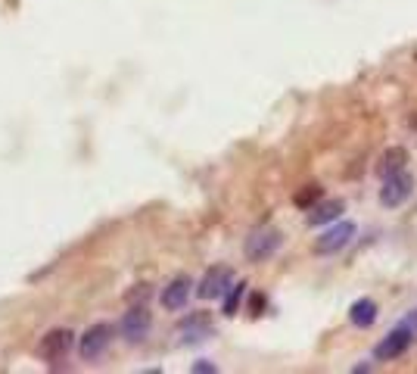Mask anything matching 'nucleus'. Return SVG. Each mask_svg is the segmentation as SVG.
<instances>
[{
	"label": "nucleus",
	"mask_w": 417,
	"mask_h": 374,
	"mask_svg": "<svg viewBox=\"0 0 417 374\" xmlns=\"http://www.w3.org/2000/svg\"><path fill=\"white\" fill-rule=\"evenodd\" d=\"M280 243H284V237H280L277 228L262 225V228H252L249 231V237H246V243H243V253L249 262H268L280 250Z\"/></svg>",
	"instance_id": "1"
},
{
	"label": "nucleus",
	"mask_w": 417,
	"mask_h": 374,
	"mask_svg": "<svg viewBox=\"0 0 417 374\" xmlns=\"http://www.w3.org/2000/svg\"><path fill=\"white\" fill-rule=\"evenodd\" d=\"M414 340H417V328L414 325H398L396 330H389V334L380 340L374 355H377L380 362H393V359H398V355H405L408 350H411Z\"/></svg>",
	"instance_id": "2"
},
{
	"label": "nucleus",
	"mask_w": 417,
	"mask_h": 374,
	"mask_svg": "<svg viewBox=\"0 0 417 374\" xmlns=\"http://www.w3.org/2000/svg\"><path fill=\"white\" fill-rule=\"evenodd\" d=\"M414 175L411 172H393V175H386L383 178V187H380V203L383 206H389V209H396V206H402V203H408V197L414 193Z\"/></svg>",
	"instance_id": "3"
},
{
	"label": "nucleus",
	"mask_w": 417,
	"mask_h": 374,
	"mask_svg": "<svg viewBox=\"0 0 417 374\" xmlns=\"http://www.w3.org/2000/svg\"><path fill=\"white\" fill-rule=\"evenodd\" d=\"M355 234H359V228H355V222H336L330 225L324 234L314 241V253H321V256H334V253L346 250L349 243L355 241Z\"/></svg>",
	"instance_id": "4"
},
{
	"label": "nucleus",
	"mask_w": 417,
	"mask_h": 374,
	"mask_svg": "<svg viewBox=\"0 0 417 374\" xmlns=\"http://www.w3.org/2000/svg\"><path fill=\"white\" fill-rule=\"evenodd\" d=\"M113 334H115V328L106 325V321H97V325H91V328L81 334V340H78L81 359H88V362L100 359V355H103V350L109 346V340H113Z\"/></svg>",
	"instance_id": "5"
},
{
	"label": "nucleus",
	"mask_w": 417,
	"mask_h": 374,
	"mask_svg": "<svg viewBox=\"0 0 417 374\" xmlns=\"http://www.w3.org/2000/svg\"><path fill=\"white\" fill-rule=\"evenodd\" d=\"M234 287V271L227 266H215L202 275L200 287H197V296L200 300H225V293Z\"/></svg>",
	"instance_id": "6"
},
{
	"label": "nucleus",
	"mask_w": 417,
	"mask_h": 374,
	"mask_svg": "<svg viewBox=\"0 0 417 374\" xmlns=\"http://www.w3.org/2000/svg\"><path fill=\"white\" fill-rule=\"evenodd\" d=\"M150 328H153V318L143 305H134L128 309L122 321H118V334L125 337V343H143L150 337Z\"/></svg>",
	"instance_id": "7"
},
{
	"label": "nucleus",
	"mask_w": 417,
	"mask_h": 374,
	"mask_svg": "<svg viewBox=\"0 0 417 374\" xmlns=\"http://www.w3.org/2000/svg\"><path fill=\"white\" fill-rule=\"evenodd\" d=\"M72 330L69 328H53V330H47L44 337H41V343H38V355L44 362H59L66 353L72 350Z\"/></svg>",
	"instance_id": "8"
},
{
	"label": "nucleus",
	"mask_w": 417,
	"mask_h": 374,
	"mask_svg": "<svg viewBox=\"0 0 417 374\" xmlns=\"http://www.w3.org/2000/svg\"><path fill=\"white\" fill-rule=\"evenodd\" d=\"M190 293H193V280L181 275V278H172L163 287L159 303H163V309H168V312H181L187 305V300H190Z\"/></svg>",
	"instance_id": "9"
},
{
	"label": "nucleus",
	"mask_w": 417,
	"mask_h": 374,
	"mask_svg": "<svg viewBox=\"0 0 417 374\" xmlns=\"http://www.w3.org/2000/svg\"><path fill=\"white\" fill-rule=\"evenodd\" d=\"M206 337H212V321L206 315H190L177 325V340L184 346H193V343H202Z\"/></svg>",
	"instance_id": "10"
},
{
	"label": "nucleus",
	"mask_w": 417,
	"mask_h": 374,
	"mask_svg": "<svg viewBox=\"0 0 417 374\" xmlns=\"http://www.w3.org/2000/svg\"><path fill=\"white\" fill-rule=\"evenodd\" d=\"M343 209H346L343 200H318L309 209L305 222H309V225H327V222H334V218H339V212H343Z\"/></svg>",
	"instance_id": "11"
},
{
	"label": "nucleus",
	"mask_w": 417,
	"mask_h": 374,
	"mask_svg": "<svg viewBox=\"0 0 417 374\" xmlns=\"http://www.w3.org/2000/svg\"><path fill=\"white\" fill-rule=\"evenodd\" d=\"M377 315H380V309L374 300H355L352 309H349V321H352L355 328H371L374 321H377Z\"/></svg>",
	"instance_id": "12"
},
{
	"label": "nucleus",
	"mask_w": 417,
	"mask_h": 374,
	"mask_svg": "<svg viewBox=\"0 0 417 374\" xmlns=\"http://www.w3.org/2000/svg\"><path fill=\"white\" fill-rule=\"evenodd\" d=\"M405 163H408V153L402 147L386 150V153H383V159H380V175L386 178V175H393V172H402Z\"/></svg>",
	"instance_id": "13"
},
{
	"label": "nucleus",
	"mask_w": 417,
	"mask_h": 374,
	"mask_svg": "<svg viewBox=\"0 0 417 374\" xmlns=\"http://www.w3.org/2000/svg\"><path fill=\"white\" fill-rule=\"evenodd\" d=\"M243 293H246L243 280H240V284H234L231 290L225 293V315H237V309H240V303H243Z\"/></svg>",
	"instance_id": "14"
},
{
	"label": "nucleus",
	"mask_w": 417,
	"mask_h": 374,
	"mask_svg": "<svg viewBox=\"0 0 417 374\" xmlns=\"http://www.w3.org/2000/svg\"><path fill=\"white\" fill-rule=\"evenodd\" d=\"M318 200H321V187H318V184H309L302 193H296V203H299V206H309V209H312Z\"/></svg>",
	"instance_id": "15"
},
{
	"label": "nucleus",
	"mask_w": 417,
	"mask_h": 374,
	"mask_svg": "<svg viewBox=\"0 0 417 374\" xmlns=\"http://www.w3.org/2000/svg\"><path fill=\"white\" fill-rule=\"evenodd\" d=\"M193 371H197V374H202V371H215V365L206 362V359H200L197 365H193Z\"/></svg>",
	"instance_id": "16"
}]
</instances>
